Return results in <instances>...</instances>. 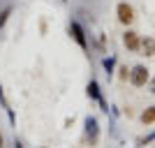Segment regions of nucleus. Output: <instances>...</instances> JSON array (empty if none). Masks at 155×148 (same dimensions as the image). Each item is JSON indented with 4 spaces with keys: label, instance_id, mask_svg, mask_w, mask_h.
Masks as SVG:
<instances>
[{
    "label": "nucleus",
    "instance_id": "nucleus-4",
    "mask_svg": "<svg viewBox=\"0 0 155 148\" xmlns=\"http://www.w3.org/2000/svg\"><path fill=\"white\" fill-rule=\"evenodd\" d=\"M123 44L127 46V51L137 53L139 49H141V37H139V32H134V30H127V32L123 35Z\"/></svg>",
    "mask_w": 155,
    "mask_h": 148
},
{
    "label": "nucleus",
    "instance_id": "nucleus-15",
    "mask_svg": "<svg viewBox=\"0 0 155 148\" xmlns=\"http://www.w3.org/2000/svg\"><path fill=\"white\" fill-rule=\"evenodd\" d=\"M42 148H46V146H42Z\"/></svg>",
    "mask_w": 155,
    "mask_h": 148
},
{
    "label": "nucleus",
    "instance_id": "nucleus-13",
    "mask_svg": "<svg viewBox=\"0 0 155 148\" xmlns=\"http://www.w3.org/2000/svg\"><path fill=\"white\" fill-rule=\"evenodd\" d=\"M150 93L155 95V79H153V84H150Z\"/></svg>",
    "mask_w": 155,
    "mask_h": 148
},
{
    "label": "nucleus",
    "instance_id": "nucleus-5",
    "mask_svg": "<svg viewBox=\"0 0 155 148\" xmlns=\"http://www.w3.org/2000/svg\"><path fill=\"white\" fill-rule=\"evenodd\" d=\"M86 90H88V97H91V100L100 102L104 111H109V109H107V104H104V97H102V93H100V84H97L95 79H91V81H88V88H86Z\"/></svg>",
    "mask_w": 155,
    "mask_h": 148
},
{
    "label": "nucleus",
    "instance_id": "nucleus-11",
    "mask_svg": "<svg viewBox=\"0 0 155 148\" xmlns=\"http://www.w3.org/2000/svg\"><path fill=\"white\" fill-rule=\"evenodd\" d=\"M118 72H120L118 77L123 79V81H127V79H130V70H127V67H120V70H118Z\"/></svg>",
    "mask_w": 155,
    "mask_h": 148
},
{
    "label": "nucleus",
    "instance_id": "nucleus-6",
    "mask_svg": "<svg viewBox=\"0 0 155 148\" xmlns=\"http://www.w3.org/2000/svg\"><path fill=\"white\" fill-rule=\"evenodd\" d=\"M86 139H91V143L97 141V120L95 118H86Z\"/></svg>",
    "mask_w": 155,
    "mask_h": 148
},
{
    "label": "nucleus",
    "instance_id": "nucleus-9",
    "mask_svg": "<svg viewBox=\"0 0 155 148\" xmlns=\"http://www.w3.org/2000/svg\"><path fill=\"white\" fill-rule=\"evenodd\" d=\"M12 12H14V7L12 5H7L2 12H0V28H5L7 26V21H9V16H12Z\"/></svg>",
    "mask_w": 155,
    "mask_h": 148
},
{
    "label": "nucleus",
    "instance_id": "nucleus-12",
    "mask_svg": "<svg viewBox=\"0 0 155 148\" xmlns=\"http://www.w3.org/2000/svg\"><path fill=\"white\" fill-rule=\"evenodd\" d=\"M5 146V136H2V132H0V148Z\"/></svg>",
    "mask_w": 155,
    "mask_h": 148
},
{
    "label": "nucleus",
    "instance_id": "nucleus-7",
    "mask_svg": "<svg viewBox=\"0 0 155 148\" xmlns=\"http://www.w3.org/2000/svg\"><path fill=\"white\" fill-rule=\"evenodd\" d=\"M141 51H143V56H155V39L153 37L141 39Z\"/></svg>",
    "mask_w": 155,
    "mask_h": 148
},
{
    "label": "nucleus",
    "instance_id": "nucleus-8",
    "mask_svg": "<svg viewBox=\"0 0 155 148\" xmlns=\"http://www.w3.org/2000/svg\"><path fill=\"white\" fill-rule=\"evenodd\" d=\"M141 123L143 125H153L155 123V107H148V109L141 113Z\"/></svg>",
    "mask_w": 155,
    "mask_h": 148
},
{
    "label": "nucleus",
    "instance_id": "nucleus-10",
    "mask_svg": "<svg viewBox=\"0 0 155 148\" xmlns=\"http://www.w3.org/2000/svg\"><path fill=\"white\" fill-rule=\"evenodd\" d=\"M102 65H104V72H107V77H111V74H114V67H116V58H104V60H102Z\"/></svg>",
    "mask_w": 155,
    "mask_h": 148
},
{
    "label": "nucleus",
    "instance_id": "nucleus-1",
    "mask_svg": "<svg viewBox=\"0 0 155 148\" xmlns=\"http://www.w3.org/2000/svg\"><path fill=\"white\" fill-rule=\"evenodd\" d=\"M130 84L134 86V88H143V86L148 84V67L146 65H134L130 70Z\"/></svg>",
    "mask_w": 155,
    "mask_h": 148
},
{
    "label": "nucleus",
    "instance_id": "nucleus-2",
    "mask_svg": "<svg viewBox=\"0 0 155 148\" xmlns=\"http://www.w3.org/2000/svg\"><path fill=\"white\" fill-rule=\"evenodd\" d=\"M70 35H72V39H74V42H77L84 51L88 49V37H86V30H84V26H81L77 19L70 21Z\"/></svg>",
    "mask_w": 155,
    "mask_h": 148
},
{
    "label": "nucleus",
    "instance_id": "nucleus-14",
    "mask_svg": "<svg viewBox=\"0 0 155 148\" xmlns=\"http://www.w3.org/2000/svg\"><path fill=\"white\" fill-rule=\"evenodd\" d=\"M14 146H16V148H23V143H21V141H14Z\"/></svg>",
    "mask_w": 155,
    "mask_h": 148
},
{
    "label": "nucleus",
    "instance_id": "nucleus-3",
    "mask_svg": "<svg viewBox=\"0 0 155 148\" xmlns=\"http://www.w3.org/2000/svg\"><path fill=\"white\" fill-rule=\"evenodd\" d=\"M116 16H118V21H120L123 26H130V23L134 21V7L127 5V2H118V7H116Z\"/></svg>",
    "mask_w": 155,
    "mask_h": 148
}]
</instances>
